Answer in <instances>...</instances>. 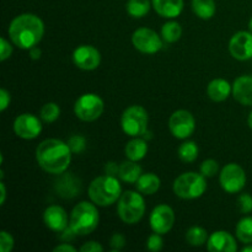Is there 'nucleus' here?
<instances>
[{
    "label": "nucleus",
    "mask_w": 252,
    "mask_h": 252,
    "mask_svg": "<svg viewBox=\"0 0 252 252\" xmlns=\"http://www.w3.org/2000/svg\"><path fill=\"white\" fill-rule=\"evenodd\" d=\"M36 160L42 170L48 174L61 175L66 171L71 161V150L63 140L46 139L36 149Z\"/></svg>",
    "instance_id": "f257e3e1"
},
{
    "label": "nucleus",
    "mask_w": 252,
    "mask_h": 252,
    "mask_svg": "<svg viewBox=\"0 0 252 252\" xmlns=\"http://www.w3.org/2000/svg\"><path fill=\"white\" fill-rule=\"evenodd\" d=\"M7 32L15 46L21 49H31L41 42L44 25L37 15L21 14L12 20Z\"/></svg>",
    "instance_id": "f03ea898"
},
{
    "label": "nucleus",
    "mask_w": 252,
    "mask_h": 252,
    "mask_svg": "<svg viewBox=\"0 0 252 252\" xmlns=\"http://www.w3.org/2000/svg\"><path fill=\"white\" fill-rule=\"evenodd\" d=\"M89 197L98 207H107L116 203L122 196V187L116 176H98L89 186Z\"/></svg>",
    "instance_id": "7ed1b4c3"
},
{
    "label": "nucleus",
    "mask_w": 252,
    "mask_h": 252,
    "mask_svg": "<svg viewBox=\"0 0 252 252\" xmlns=\"http://www.w3.org/2000/svg\"><path fill=\"white\" fill-rule=\"evenodd\" d=\"M100 216L96 208V204L83 201L76 204L70 213L69 218V228L74 231L75 235L85 236L93 233L98 225Z\"/></svg>",
    "instance_id": "20e7f679"
},
{
    "label": "nucleus",
    "mask_w": 252,
    "mask_h": 252,
    "mask_svg": "<svg viewBox=\"0 0 252 252\" xmlns=\"http://www.w3.org/2000/svg\"><path fill=\"white\" fill-rule=\"evenodd\" d=\"M118 216L126 224H137L142 220L145 213V202L140 192L126 191L118 199Z\"/></svg>",
    "instance_id": "39448f33"
},
{
    "label": "nucleus",
    "mask_w": 252,
    "mask_h": 252,
    "mask_svg": "<svg viewBox=\"0 0 252 252\" xmlns=\"http://www.w3.org/2000/svg\"><path fill=\"white\" fill-rule=\"evenodd\" d=\"M174 193L182 199H196L207 189L206 177L202 174L189 171L180 175L174 181Z\"/></svg>",
    "instance_id": "423d86ee"
},
{
    "label": "nucleus",
    "mask_w": 252,
    "mask_h": 252,
    "mask_svg": "<svg viewBox=\"0 0 252 252\" xmlns=\"http://www.w3.org/2000/svg\"><path fill=\"white\" fill-rule=\"evenodd\" d=\"M149 116L143 106L133 105L126 108L121 117V126L123 132L129 137H143L148 130Z\"/></svg>",
    "instance_id": "0eeeda50"
},
{
    "label": "nucleus",
    "mask_w": 252,
    "mask_h": 252,
    "mask_svg": "<svg viewBox=\"0 0 252 252\" xmlns=\"http://www.w3.org/2000/svg\"><path fill=\"white\" fill-rule=\"evenodd\" d=\"M74 112L84 122L96 121L103 112V101L96 94H84L74 105Z\"/></svg>",
    "instance_id": "6e6552de"
},
{
    "label": "nucleus",
    "mask_w": 252,
    "mask_h": 252,
    "mask_svg": "<svg viewBox=\"0 0 252 252\" xmlns=\"http://www.w3.org/2000/svg\"><path fill=\"white\" fill-rule=\"evenodd\" d=\"M219 182H220L221 189L226 193H238L245 187L246 174L240 165L230 162L221 169L220 175H219Z\"/></svg>",
    "instance_id": "1a4fd4ad"
},
{
    "label": "nucleus",
    "mask_w": 252,
    "mask_h": 252,
    "mask_svg": "<svg viewBox=\"0 0 252 252\" xmlns=\"http://www.w3.org/2000/svg\"><path fill=\"white\" fill-rule=\"evenodd\" d=\"M169 128L177 139H187L196 129V120L189 111L177 110L170 116Z\"/></svg>",
    "instance_id": "9d476101"
},
{
    "label": "nucleus",
    "mask_w": 252,
    "mask_h": 252,
    "mask_svg": "<svg viewBox=\"0 0 252 252\" xmlns=\"http://www.w3.org/2000/svg\"><path fill=\"white\" fill-rule=\"evenodd\" d=\"M132 43L135 49L144 54H155L162 48L161 37L148 27H140L133 32Z\"/></svg>",
    "instance_id": "9b49d317"
},
{
    "label": "nucleus",
    "mask_w": 252,
    "mask_h": 252,
    "mask_svg": "<svg viewBox=\"0 0 252 252\" xmlns=\"http://www.w3.org/2000/svg\"><path fill=\"white\" fill-rule=\"evenodd\" d=\"M149 223L154 233L165 235L171 230L175 224L174 209L167 204H159L150 213Z\"/></svg>",
    "instance_id": "f8f14e48"
},
{
    "label": "nucleus",
    "mask_w": 252,
    "mask_h": 252,
    "mask_svg": "<svg viewBox=\"0 0 252 252\" xmlns=\"http://www.w3.org/2000/svg\"><path fill=\"white\" fill-rule=\"evenodd\" d=\"M14 132L22 139H34L42 132L41 121L31 113H22L15 118Z\"/></svg>",
    "instance_id": "ddd939ff"
},
{
    "label": "nucleus",
    "mask_w": 252,
    "mask_h": 252,
    "mask_svg": "<svg viewBox=\"0 0 252 252\" xmlns=\"http://www.w3.org/2000/svg\"><path fill=\"white\" fill-rule=\"evenodd\" d=\"M229 52L238 61H249L252 58V32L239 31L229 42Z\"/></svg>",
    "instance_id": "4468645a"
},
{
    "label": "nucleus",
    "mask_w": 252,
    "mask_h": 252,
    "mask_svg": "<svg viewBox=\"0 0 252 252\" xmlns=\"http://www.w3.org/2000/svg\"><path fill=\"white\" fill-rule=\"evenodd\" d=\"M73 62L83 70H94L101 63V54L95 47L83 44L73 52Z\"/></svg>",
    "instance_id": "2eb2a0df"
},
{
    "label": "nucleus",
    "mask_w": 252,
    "mask_h": 252,
    "mask_svg": "<svg viewBox=\"0 0 252 252\" xmlns=\"http://www.w3.org/2000/svg\"><path fill=\"white\" fill-rule=\"evenodd\" d=\"M43 221L47 228L57 233H63L69 226V218L65 209L56 204L47 207L43 213Z\"/></svg>",
    "instance_id": "dca6fc26"
},
{
    "label": "nucleus",
    "mask_w": 252,
    "mask_h": 252,
    "mask_svg": "<svg viewBox=\"0 0 252 252\" xmlns=\"http://www.w3.org/2000/svg\"><path fill=\"white\" fill-rule=\"evenodd\" d=\"M207 249L209 252H235L238 250V244L230 233L218 230L209 235Z\"/></svg>",
    "instance_id": "f3484780"
},
{
    "label": "nucleus",
    "mask_w": 252,
    "mask_h": 252,
    "mask_svg": "<svg viewBox=\"0 0 252 252\" xmlns=\"http://www.w3.org/2000/svg\"><path fill=\"white\" fill-rule=\"evenodd\" d=\"M233 96L241 105L252 106V75L239 76L234 81Z\"/></svg>",
    "instance_id": "a211bd4d"
},
{
    "label": "nucleus",
    "mask_w": 252,
    "mask_h": 252,
    "mask_svg": "<svg viewBox=\"0 0 252 252\" xmlns=\"http://www.w3.org/2000/svg\"><path fill=\"white\" fill-rule=\"evenodd\" d=\"M152 4L158 15L165 19H175L184 10V0H153Z\"/></svg>",
    "instance_id": "6ab92c4d"
},
{
    "label": "nucleus",
    "mask_w": 252,
    "mask_h": 252,
    "mask_svg": "<svg viewBox=\"0 0 252 252\" xmlns=\"http://www.w3.org/2000/svg\"><path fill=\"white\" fill-rule=\"evenodd\" d=\"M207 94L211 100L221 102V101H225L230 96V94H233V86L225 79H214L207 86Z\"/></svg>",
    "instance_id": "aec40b11"
},
{
    "label": "nucleus",
    "mask_w": 252,
    "mask_h": 252,
    "mask_svg": "<svg viewBox=\"0 0 252 252\" xmlns=\"http://www.w3.org/2000/svg\"><path fill=\"white\" fill-rule=\"evenodd\" d=\"M148 153L147 140L142 137H134L132 140L126 144L125 154L127 159L133 160V161H140L144 159Z\"/></svg>",
    "instance_id": "412c9836"
},
{
    "label": "nucleus",
    "mask_w": 252,
    "mask_h": 252,
    "mask_svg": "<svg viewBox=\"0 0 252 252\" xmlns=\"http://www.w3.org/2000/svg\"><path fill=\"white\" fill-rule=\"evenodd\" d=\"M56 189L63 198H73L80 191V182L71 175H65L57 181Z\"/></svg>",
    "instance_id": "4be33fe9"
},
{
    "label": "nucleus",
    "mask_w": 252,
    "mask_h": 252,
    "mask_svg": "<svg viewBox=\"0 0 252 252\" xmlns=\"http://www.w3.org/2000/svg\"><path fill=\"white\" fill-rule=\"evenodd\" d=\"M143 174V170L140 165L137 164V161L133 160H126L120 165V172H118V177L122 180L123 182L127 184H135Z\"/></svg>",
    "instance_id": "5701e85b"
},
{
    "label": "nucleus",
    "mask_w": 252,
    "mask_h": 252,
    "mask_svg": "<svg viewBox=\"0 0 252 252\" xmlns=\"http://www.w3.org/2000/svg\"><path fill=\"white\" fill-rule=\"evenodd\" d=\"M160 185H161V181L153 172L142 174V176L135 182V187H137L138 192L143 194H154L160 189Z\"/></svg>",
    "instance_id": "b1692460"
},
{
    "label": "nucleus",
    "mask_w": 252,
    "mask_h": 252,
    "mask_svg": "<svg viewBox=\"0 0 252 252\" xmlns=\"http://www.w3.org/2000/svg\"><path fill=\"white\" fill-rule=\"evenodd\" d=\"M192 10L202 20H209L214 16L217 5L214 0H192Z\"/></svg>",
    "instance_id": "393cba45"
},
{
    "label": "nucleus",
    "mask_w": 252,
    "mask_h": 252,
    "mask_svg": "<svg viewBox=\"0 0 252 252\" xmlns=\"http://www.w3.org/2000/svg\"><path fill=\"white\" fill-rule=\"evenodd\" d=\"M236 238L239 241L248 245L252 244V217H245L236 224Z\"/></svg>",
    "instance_id": "a878e982"
},
{
    "label": "nucleus",
    "mask_w": 252,
    "mask_h": 252,
    "mask_svg": "<svg viewBox=\"0 0 252 252\" xmlns=\"http://www.w3.org/2000/svg\"><path fill=\"white\" fill-rule=\"evenodd\" d=\"M182 36V27L179 22L169 21L161 27V37L167 43L177 42Z\"/></svg>",
    "instance_id": "bb28decb"
},
{
    "label": "nucleus",
    "mask_w": 252,
    "mask_h": 252,
    "mask_svg": "<svg viewBox=\"0 0 252 252\" xmlns=\"http://www.w3.org/2000/svg\"><path fill=\"white\" fill-rule=\"evenodd\" d=\"M127 12L134 19H142L150 11L149 0H128Z\"/></svg>",
    "instance_id": "cd10ccee"
},
{
    "label": "nucleus",
    "mask_w": 252,
    "mask_h": 252,
    "mask_svg": "<svg viewBox=\"0 0 252 252\" xmlns=\"http://www.w3.org/2000/svg\"><path fill=\"white\" fill-rule=\"evenodd\" d=\"M208 233L202 226H192L187 230L186 240L191 246H202L208 241Z\"/></svg>",
    "instance_id": "c85d7f7f"
},
{
    "label": "nucleus",
    "mask_w": 252,
    "mask_h": 252,
    "mask_svg": "<svg viewBox=\"0 0 252 252\" xmlns=\"http://www.w3.org/2000/svg\"><path fill=\"white\" fill-rule=\"evenodd\" d=\"M198 147L194 142H184L177 149L179 158L184 162H193L198 158Z\"/></svg>",
    "instance_id": "c756f323"
},
{
    "label": "nucleus",
    "mask_w": 252,
    "mask_h": 252,
    "mask_svg": "<svg viewBox=\"0 0 252 252\" xmlns=\"http://www.w3.org/2000/svg\"><path fill=\"white\" fill-rule=\"evenodd\" d=\"M59 115H61V108L54 102L46 103V105L42 106L41 111H39V117L46 123L56 122L59 118Z\"/></svg>",
    "instance_id": "7c9ffc66"
},
{
    "label": "nucleus",
    "mask_w": 252,
    "mask_h": 252,
    "mask_svg": "<svg viewBox=\"0 0 252 252\" xmlns=\"http://www.w3.org/2000/svg\"><path fill=\"white\" fill-rule=\"evenodd\" d=\"M201 174L204 177H214L219 171V164L214 159H207L201 164L199 169Z\"/></svg>",
    "instance_id": "2f4dec72"
},
{
    "label": "nucleus",
    "mask_w": 252,
    "mask_h": 252,
    "mask_svg": "<svg viewBox=\"0 0 252 252\" xmlns=\"http://www.w3.org/2000/svg\"><path fill=\"white\" fill-rule=\"evenodd\" d=\"M68 145L70 148L71 153L74 154H80L86 148V139L80 134H74L69 138Z\"/></svg>",
    "instance_id": "473e14b6"
},
{
    "label": "nucleus",
    "mask_w": 252,
    "mask_h": 252,
    "mask_svg": "<svg viewBox=\"0 0 252 252\" xmlns=\"http://www.w3.org/2000/svg\"><path fill=\"white\" fill-rule=\"evenodd\" d=\"M164 246V241H162L161 238V234H158V233H153L152 235L148 238L147 240V249L149 251L153 252H158L160 251Z\"/></svg>",
    "instance_id": "72a5a7b5"
},
{
    "label": "nucleus",
    "mask_w": 252,
    "mask_h": 252,
    "mask_svg": "<svg viewBox=\"0 0 252 252\" xmlns=\"http://www.w3.org/2000/svg\"><path fill=\"white\" fill-rule=\"evenodd\" d=\"M238 206L243 214H249L252 212V196L249 193H241L238 198Z\"/></svg>",
    "instance_id": "f704fd0d"
},
{
    "label": "nucleus",
    "mask_w": 252,
    "mask_h": 252,
    "mask_svg": "<svg viewBox=\"0 0 252 252\" xmlns=\"http://www.w3.org/2000/svg\"><path fill=\"white\" fill-rule=\"evenodd\" d=\"M14 248V238L11 234L7 231L2 230L0 233V251L1 252H10Z\"/></svg>",
    "instance_id": "c9c22d12"
},
{
    "label": "nucleus",
    "mask_w": 252,
    "mask_h": 252,
    "mask_svg": "<svg viewBox=\"0 0 252 252\" xmlns=\"http://www.w3.org/2000/svg\"><path fill=\"white\" fill-rule=\"evenodd\" d=\"M110 246L113 251H120L122 250L126 246V238L120 233L113 234L112 238L110 240Z\"/></svg>",
    "instance_id": "e433bc0d"
},
{
    "label": "nucleus",
    "mask_w": 252,
    "mask_h": 252,
    "mask_svg": "<svg viewBox=\"0 0 252 252\" xmlns=\"http://www.w3.org/2000/svg\"><path fill=\"white\" fill-rule=\"evenodd\" d=\"M12 53V47L10 42H7L4 37L0 38V61L4 62L11 56Z\"/></svg>",
    "instance_id": "4c0bfd02"
},
{
    "label": "nucleus",
    "mask_w": 252,
    "mask_h": 252,
    "mask_svg": "<svg viewBox=\"0 0 252 252\" xmlns=\"http://www.w3.org/2000/svg\"><path fill=\"white\" fill-rule=\"evenodd\" d=\"M81 252H102L103 248L101 244H98L97 241H88V243L84 244L80 248Z\"/></svg>",
    "instance_id": "58836bf2"
},
{
    "label": "nucleus",
    "mask_w": 252,
    "mask_h": 252,
    "mask_svg": "<svg viewBox=\"0 0 252 252\" xmlns=\"http://www.w3.org/2000/svg\"><path fill=\"white\" fill-rule=\"evenodd\" d=\"M10 100H11V97H10L9 91L5 90V89H1L0 90V110H6L7 106L10 105Z\"/></svg>",
    "instance_id": "ea45409f"
},
{
    "label": "nucleus",
    "mask_w": 252,
    "mask_h": 252,
    "mask_svg": "<svg viewBox=\"0 0 252 252\" xmlns=\"http://www.w3.org/2000/svg\"><path fill=\"white\" fill-rule=\"evenodd\" d=\"M105 172L106 175H110V176H116L118 177V172H120V165H117L116 162L110 161L105 165Z\"/></svg>",
    "instance_id": "a19ab883"
},
{
    "label": "nucleus",
    "mask_w": 252,
    "mask_h": 252,
    "mask_svg": "<svg viewBox=\"0 0 252 252\" xmlns=\"http://www.w3.org/2000/svg\"><path fill=\"white\" fill-rule=\"evenodd\" d=\"M54 252H75L76 249L74 246H71L70 244L63 243L61 245H58L57 248L53 249Z\"/></svg>",
    "instance_id": "79ce46f5"
},
{
    "label": "nucleus",
    "mask_w": 252,
    "mask_h": 252,
    "mask_svg": "<svg viewBox=\"0 0 252 252\" xmlns=\"http://www.w3.org/2000/svg\"><path fill=\"white\" fill-rule=\"evenodd\" d=\"M29 51H30V57H31L32 59H34V61H36V59L41 58L42 52H41V49H39L37 46L32 47V48L29 49Z\"/></svg>",
    "instance_id": "37998d69"
},
{
    "label": "nucleus",
    "mask_w": 252,
    "mask_h": 252,
    "mask_svg": "<svg viewBox=\"0 0 252 252\" xmlns=\"http://www.w3.org/2000/svg\"><path fill=\"white\" fill-rule=\"evenodd\" d=\"M0 189H1V199H0V204L5 203V198H6V189H5V184L4 182H0Z\"/></svg>",
    "instance_id": "c03bdc74"
},
{
    "label": "nucleus",
    "mask_w": 252,
    "mask_h": 252,
    "mask_svg": "<svg viewBox=\"0 0 252 252\" xmlns=\"http://www.w3.org/2000/svg\"><path fill=\"white\" fill-rule=\"evenodd\" d=\"M241 251H243V252H252V245H251V244H248V245H246L245 248H244Z\"/></svg>",
    "instance_id": "a18cd8bd"
},
{
    "label": "nucleus",
    "mask_w": 252,
    "mask_h": 252,
    "mask_svg": "<svg viewBox=\"0 0 252 252\" xmlns=\"http://www.w3.org/2000/svg\"><path fill=\"white\" fill-rule=\"evenodd\" d=\"M248 123H249V127H250L252 129V111H251L250 115H249V117H248Z\"/></svg>",
    "instance_id": "49530a36"
},
{
    "label": "nucleus",
    "mask_w": 252,
    "mask_h": 252,
    "mask_svg": "<svg viewBox=\"0 0 252 252\" xmlns=\"http://www.w3.org/2000/svg\"><path fill=\"white\" fill-rule=\"evenodd\" d=\"M249 29H250V31L252 32V17H251L250 22H249Z\"/></svg>",
    "instance_id": "de8ad7c7"
}]
</instances>
